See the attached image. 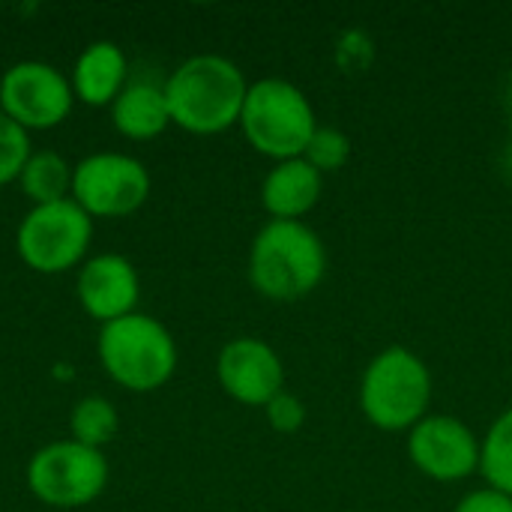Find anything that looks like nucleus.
Listing matches in <instances>:
<instances>
[{"label":"nucleus","mask_w":512,"mask_h":512,"mask_svg":"<svg viewBox=\"0 0 512 512\" xmlns=\"http://www.w3.org/2000/svg\"><path fill=\"white\" fill-rule=\"evenodd\" d=\"M249 81L222 54H195L165 78L171 126L189 135H219L240 126Z\"/></svg>","instance_id":"1"},{"label":"nucleus","mask_w":512,"mask_h":512,"mask_svg":"<svg viewBox=\"0 0 512 512\" xmlns=\"http://www.w3.org/2000/svg\"><path fill=\"white\" fill-rule=\"evenodd\" d=\"M324 273V240L306 222L270 219L249 246V282L267 300H303L321 285Z\"/></svg>","instance_id":"2"},{"label":"nucleus","mask_w":512,"mask_h":512,"mask_svg":"<svg viewBox=\"0 0 512 512\" xmlns=\"http://www.w3.org/2000/svg\"><path fill=\"white\" fill-rule=\"evenodd\" d=\"M96 354L105 375L129 393L162 390L177 372V342L171 330L144 312L102 324Z\"/></svg>","instance_id":"3"},{"label":"nucleus","mask_w":512,"mask_h":512,"mask_svg":"<svg viewBox=\"0 0 512 512\" xmlns=\"http://www.w3.org/2000/svg\"><path fill=\"white\" fill-rule=\"evenodd\" d=\"M432 405V372L405 345L384 348L363 372L360 411L381 432H411Z\"/></svg>","instance_id":"4"},{"label":"nucleus","mask_w":512,"mask_h":512,"mask_svg":"<svg viewBox=\"0 0 512 512\" xmlns=\"http://www.w3.org/2000/svg\"><path fill=\"white\" fill-rule=\"evenodd\" d=\"M318 126L315 108L297 84L285 78H261L249 84L240 129L261 156L273 162L303 156Z\"/></svg>","instance_id":"5"},{"label":"nucleus","mask_w":512,"mask_h":512,"mask_svg":"<svg viewBox=\"0 0 512 512\" xmlns=\"http://www.w3.org/2000/svg\"><path fill=\"white\" fill-rule=\"evenodd\" d=\"M108 474L111 468L102 450L66 438L51 441L30 456L27 489L51 510H81L105 492Z\"/></svg>","instance_id":"6"},{"label":"nucleus","mask_w":512,"mask_h":512,"mask_svg":"<svg viewBox=\"0 0 512 512\" xmlns=\"http://www.w3.org/2000/svg\"><path fill=\"white\" fill-rule=\"evenodd\" d=\"M93 240V219L72 201L30 207L15 231L21 264L42 276H60L87 261Z\"/></svg>","instance_id":"7"},{"label":"nucleus","mask_w":512,"mask_h":512,"mask_svg":"<svg viewBox=\"0 0 512 512\" xmlns=\"http://www.w3.org/2000/svg\"><path fill=\"white\" fill-rule=\"evenodd\" d=\"M150 198V171L129 153H90L72 171V201L90 219H123Z\"/></svg>","instance_id":"8"},{"label":"nucleus","mask_w":512,"mask_h":512,"mask_svg":"<svg viewBox=\"0 0 512 512\" xmlns=\"http://www.w3.org/2000/svg\"><path fill=\"white\" fill-rule=\"evenodd\" d=\"M75 105L69 78L42 60L12 63L0 75V111L24 132L60 126Z\"/></svg>","instance_id":"9"},{"label":"nucleus","mask_w":512,"mask_h":512,"mask_svg":"<svg viewBox=\"0 0 512 512\" xmlns=\"http://www.w3.org/2000/svg\"><path fill=\"white\" fill-rule=\"evenodd\" d=\"M480 447L474 429L450 414H429L408 432L411 465L438 483H459L480 471Z\"/></svg>","instance_id":"10"},{"label":"nucleus","mask_w":512,"mask_h":512,"mask_svg":"<svg viewBox=\"0 0 512 512\" xmlns=\"http://www.w3.org/2000/svg\"><path fill=\"white\" fill-rule=\"evenodd\" d=\"M216 381L234 402L264 408L285 390V366L264 339L237 336L216 357Z\"/></svg>","instance_id":"11"},{"label":"nucleus","mask_w":512,"mask_h":512,"mask_svg":"<svg viewBox=\"0 0 512 512\" xmlns=\"http://www.w3.org/2000/svg\"><path fill=\"white\" fill-rule=\"evenodd\" d=\"M75 294L87 318L99 324H111L117 318L138 312L141 279L126 255L102 252L81 264L75 279Z\"/></svg>","instance_id":"12"},{"label":"nucleus","mask_w":512,"mask_h":512,"mask_svg":"<svg viewBox=\"0 0 512 512\" xmlns=\"http://www.w3.org/2000/svg\"><path fill=\"white\" fill-rule=\"evenodd\" d=\"M69 84L75 102L90 108H111V102L129 84V60L123 48L111 39L90 42L72 66Z\"/></svg>","instance_id":"13"},{"label":"nucleus","mask_w":512,"mask_h":512,"mask_svg":"<svg viewBox=\"0 0 512 512\" xmlns=\"http://www.w3.org/2000/svg\"><path fill=\"white\" fill-rule=\"evenodd\" d=\"M324 192V174H318L303 156L276 162L261 183V204L270 219L279 222H303L306 213L315 210Z\"/></svg>","instance_id":"14"},{"label":"nucleus","mask_w":512,"mask_h":512,"mask_svg":"<svg viewBox=\"0 0 512 512\" xmlns=\"http://www.w3.org/2000/svg\"><path fill=\"white\" fill-rule=\"evenodd\" d=\"M111 126L129 141L159 138L171 126L165 84H156L150 78L129 81L123 93L111 102Z\"/></svg>","instance_id":"15"},{"label":"nucleus","mask_w":512,"mask_h":512,"mask_svg":"<svg viewBox=\"0 0 512 512\" xmlns=\"http://www.w3.org/2000/svg\"><path fill=\"white\" fill-rule=\"evenodd\" d=\"M72 171H75V165H69L60 153L36 150V153H30L27 165L21 168L18 186H21L24 198L33 201V207L57 204V201L72 198Z\"/></svg>","instance_id":"16"},{"label":"nucleus","mask_w":512,"mask_h":512,"mask_svg":"<svg viewBox=\"0 0 512 512\" xmlns=\"http://www.w3.org/2000/svg\"><path fill=\"white\" fill-rule=\"evenodd\" d=\"M117 429H120L117 408L105 396H84L75 402L69 414L72 441L93 447V450H102L105 444H111L117 438Z\"/></svg>","instance_id":"17"},{"label":"nucleus","mask_w":512,"mask_h":512,"mask_svg":"<svg viewBox=\"0 0 512 512\" xmlns=\"http://www.w3.org/2000/svg\"><path fill=\"white\" fill-rule=\"evenodd\" d=\"M480 474L489 489L512 498V408H507L489 429L480 447Z\"/></svg>","instance_id":"18"},{"label":"nucleus","mask_w":512,"mask_h":512,"mask_svg":"<svg viewBox=\"0 0 512 512\" xmlns=\"http://www.w3.org/2000/svg\"><path fill=\"white\" fill-rule=\"evenodd\" d=\"M303 159L318 171V174H327V171H339L348 159H351V138L336 129V126H318Z\"/></svg>","instance_id":"19"},{"label":"nucleus","mask_w":512,"mask_h":512,"mask_svg":"<svg viewBox=\"0 0 512 512\" xmlns=\"http://www.w3.org/2000/svg\"><path fill=\"white\" fill-rule=\"evenodd\" d=\"M30 132L0 111V186L21 177V168L30 159Z\"/></svg>","instance_id":"20"},{"label":"nucleus","mask_w":512,"mask_h":512,"mask_svg":"<svg viewBox=\"0 0 512 512\" xmlns=\"http://www.w3.org/2000/svg\"><path fill=\"white\" fill-rule=\"evenodd\" d=\"M264 414H267V423L276 429V432H282V435H294V432H300L303 429V423H306V405L297 399V396H291V393H279V396H273L267 405H264Z\"/></svg>","instance_id":"21"},{"label":"nucleus","mask_w":512,"mask_h":512,"mask_svg":"<svg viewBox=\"0 0 512 512\" xmlns=\"http://www.w3.org/2000/svg\"><path fill=\"white\" fill-rule=\"evenodd\" d=\"M453 512H512V498L486 486V489L465 495Z\"/></svg>","instance_id":"22"},{"label":"nucleus","mask_w":512,"mask_h":512,"mask_svg":"<svg viewBox=\"0 0 512 512\" xmlns=\"http://www.w3.org/2000/svg\"><path fill=\"white\" fill-rule=\"evenodd\" d=\"M510 102H512V84H510Z\"/></svg>","instance_id":"23"}]
</instances>
